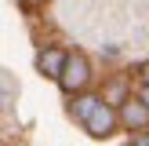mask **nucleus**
<instances>
[{
  "mask_svg": "<svg viewBox=\"0 0 149 146\" xmlns=\"http://www.w3.org/2000/svg\"><path fill=\"white\" fill-rule=\"evenodd\" d=\"M87 80H91V66H87V58L84 55H69V66H65V73H62V91H69V95H77L80 88H87Z\"/></svg>",
  "mask_w": 149,
  "mask_h": 146,
  "instance_id": "f257e3e1",
  "label": "nucleus"
},
{
  "mask_svg": "<svg viewBox=\"0 0 149 146\" xmlns=\"http://www.w3.org/2000/svg\"><path fill=\"white\" fill-rule=\"evenodd\" d=\"M65 66H69V55H62L58 48H44L40 55H36V69H40L44 77H55V80H62Z\"/></svg>",
  "mask_w": 149,
  "mask_h": 146,
  "instance_id": "f03ea898",
  "label": "nucleus"
},
{
  "mask_svg": "<svg viewBox=\"0 0 149 146\" xmlns=\"http://www.w3.org/2000/svg\"><path fill=\"white\" fill-rule=\"evenodd\" d=\"M113 124H116V113H113V106H109V102H98V110H95V113L84 121V128L91 131L95 139H106L109 131H113Z\"/></svg>",
  "mask_w": 149,
  "mask_h": 146,
  "instance_id": "7ed1b4c3",
  "label": "nucleus"
},
{
  "mask_svg": "<svg viewBox=\"0 0 149 146\" xmlns=\"http://www.w3.org/2000/svg\"><path fill=\"white\" fill-rule=\"evenodd\" d=\"M120 121L127 124L131 131H135V128H146V124H149V106H146V102L127 99V102H124V110H120Z\"/></svg>",
  "mask_w": 149,
  "mask_h": 146,
  "instance_id": "20e7f679",
  "label": "nucleus"
},
{
  "mask_svg": "<svg viewBox=\"0 0 149 146\" xmlns=\"http://www.w3.org/2000/svg\"><path fill=\"white\" fill-rule=\"evenodd\" d=\"M98 102H106V99H98V95H80V99L73 102V113H77L80 121H87V117L98 110Z\"/></svg>",
  "mask_w": 149,
  "mask_h": 146,
  "instance_id": "39448f33",
  "label": "nucleus"
},
{
  "mask_svg": "<svg viewBox=\"0 0 149 146\" xmlns=\"http://www.w3.org/2000/svg\"><path fill=\"white\" fill-rule=\"evenodd\" d=\"M106 102L113 106V102H127V84L124 80H113V84L106 88Z\"/></svg>",
  "mask_w": 149,
  "mask_h": 146,
  "instance_id": "423d86ee",
  "label": "nucleus"
},
{
  "mask_svg": "<svg viewBox=\"0 0 149 146\" xmlns=\"http://www.w3.org/2000/svg\"><path fill=\"white\" fill-rule=\"evenodd\" d=\"M138 80L149 88V62H142V66H138Z\"/></svg>",
  "mask_w": 149,
  "mask_h": 146,
  "instance_id": "0eeeda50",
  "label": "nucleus"
},
{
  "mask_svg": "<svg viewBox=\"0 0 149 146\" xmlns=\"http://www.w3.org/2000/svg\"><path fill=\"white\" fill-rule=\"evenodd\" d=\"M36 4H40V0H18V7H22V11H33Z\"/></svg>",
  "mask_w": 149,
  "mask_h": 146,
  "instance_id": "6e6552de",
  "label": "nucleus"
},
{
  "mask_svg": "<svg viewBox=\"0 0 149 146\" xmlns=\"http://www.w3.org/2000/svg\"><path fill=\"white\" fill-rule=\"evenodd\" d=\"M135 146H149V131H142V135H135Z\"/></svg>",
  "mask_w": 149,
  "mask_h": 146,
  "instance_id": "1a4fd4ad",
  "label": "nucleus"
},
{
  "mask_svg": "<svg viewBox=\"0 0 149 146\" xmlns=\"http://www.w3.org/2000/svg\"><path fill=\"white\" fill-rule=\"evenodd\" d=\"M138 99H142L146 106H149V88H146V84H142V91H138Z\"/></svg>",
  "mask_w": 149,
  "mask_h": 146,
  "instance_id": "9d476101",
  "label": "nucleus"
}]
</instances>
